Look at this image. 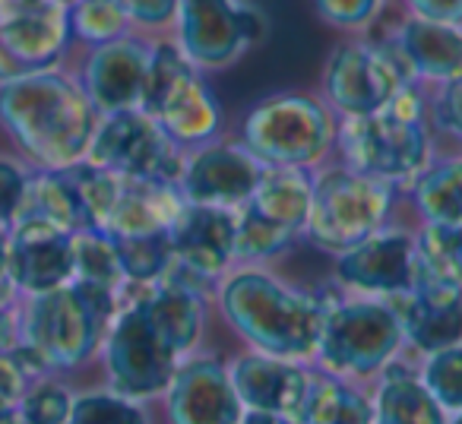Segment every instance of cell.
<instances>
[{
	"instance_id": "cell-1",
	"label": "cell",
	"mask_w": 462,
	"mask_h": 424,
	"mask_svg": "<svg viewBox=\"0 0 462 424\" xmlns=\"http://www.w3.org/2000/svg\"><path fill=\"white\" fill-rule=\"evenodd\" d=\"M98 111L67 67L0 83V127L32 168L86 161Z\"/></svg>"
},
{
	"instance_id": "cell-2",
	"label": "cell",
	"mask_w": 462,
	"mask_h": 424,
	"mask_svg": "<svg viewBox=\"0 0 462 424\" xmlns=\"http://www.w3.org/2000/svg\"><path fill=\"white\" fill-rule=\"evenodd\" d=\"M216 304L251 348L314 361L329 301L279 279L266 263H238L216 282Z\"/></svg>"
},
{
	"instance_id": "cell-3",
	"label": "cell",
	"mask_w": 462,
	"mask_h": 424,
	"mask_svg": "<svg viewBox=\"0 0 462 424\" xmlns=\"http://www.w3.org/2000/svg\"><path fill=\"white\" fill-rule=\"evenodd\" d=\"M430 117L428 92L409 83L380 111L339 117L336 152L339 161L393 187L411 184L430 165Z\"/></svg>"
},
{
	"instance_id": "cell-4",
	"label": "cell",
	"mask_w": 462,
	"mask_h": 424,
	"mask_svg": "<svg viewBox=\"0 0 462 424\" xmlns=\"http://www.w3.org/2000/svg\"><path fill=\"white\" fill-rule=\"evenodd\" d=\"M124 295L70 279L51 291L23 295V342L51 371H70L96 358Z\"/></svg>"
},
{
	"instance_id": "cell-5",
	"label": "cell",
	"mask_w": 462,
	"mask_h": 424,
	"mask_svg": "<svg viewBox=\"0 0 462 424\" xmlns=\"http://www.w3.org/2000/svg\"><path fill=\"white\" fill-rule=\"evenodd\" d=\"M333 115L323 98L308 92H276L257 102L241 121L238 140L266 168H320L336 152Z\"/></svg>"
},
{
	"instance_id": "cell-6",
	"label": "cell",
	"mask_w": 462,
	"mask_h": 424,
	"mask_svg": "<svg viewBox=\"0 0 462 424\" xmlns=\"http://www.w3.org/2000/svg\"><path fill=\"white\" fill-rule=\"evenodd\" d=\"M396 203V187L361 174L348 165L314 168V187H310V212L304 238L320 251L346 253L348 247L361 244L390 226V212Z\"/></svg>"
},
{
	"instance_id": "cell-7",
	"label": "cell",
	"mask_w": 462,
	"mask_h": 424,
	"mask_svg": "<svg viewBox=\"0 0 462 424\" xmlns=\"http://www.w3.org/2000/svg\"><path fill=\"white\" fill-rule=\"evenodd\" d=\"M402 346L405 333L393 298H339L327 304L314 361L320 371L358 383L393 364Z\"/></svg>"
},
{
	"instance_id": "cell-8",
	"label": "cell",
	"mask_w": 462,
	"mask_h": 424,
	"mask_svg": "<svg viewBox=\"0 0 462 424\" xmlns=\"http://www.w3.org/2000/svg\"><path fill=\"white\" fill-rule=\"evenodd\" d=\"M143 111L152 115L184 152L218 140L225 130L222 102L206 83V73L197 70L171 39H152Z\"/></svg>"
},
{
	"instance_id": "cell-9",
	"label": "cell",
	"mask_w": 462,
	"mask_h": 424,
	"mask_svg": "<svg viewBox=\"0 0 462 424\" xmlns=\"http://www.w3.org/2000/svg\"><path fill=\"white\" fill-rule=\"evenodd\" d=\"M310 168H266L260 184L235 209V266L270 263L304 235L310 212Z\"/></svg>"
},
{
	"instance_id": "cell-10",
	"label": "cell",
	"mask_w": 462,
	"mask_h": 424,
	"mask_svg": "<svg viewBox=\"0 0 462 424\" xmlns=\"http://www.w3.org/2000/svg\"><path fill=\"white\" fill-rule=\"evenodd\" d=\"M418 83L390 39H355L339 45L323 67V102L336 117L380 111L402 86Z\"/></svg>"
},
{
	"instance_id": "cell-11",
	"label": "cell",
	"mask_w": 462,
	"mask_h": 424,
	"mask_svg": "<svg viewBox=\"0 0 462 424\" xmlns=\"http://www.w3.org/2000/svg\"><path fill=\"white\" fill-rule=\"evenodd\" d=\"M174 45L197 70L216 73L238 64L263 35V16L245 0H178Z\"/></svg>"
},
{
	"instance_id": "cell-12",
	"label": "cell",
	"mask_w": 462,
	"mask_h": 424,
	"mask_svg": "<svg viewBox=\"0 0 462 424\" xmlns=\"http://www.w3.org/2000/svg\"><path fill=\"white\" fill-rule=\"evenodd\" d=\"M86 161L117 174V178L178 180L184 149L162 130V124L152 115L134 108L98 117Z\"/></svg>"
},
{
	"instance_id": "cell-13",
	"label": "cell",
	"mask_w": 462,
	"mask_h": 424,
	"mask_svg": "<svg viewBox=\"0 0 462 424\" xmlns=\"http://www.w3.org/2000/svg\"><path fill=\"white\" fill-rule=\"evenodd\" d=\"M98 352H102L111 390L130 399H152L165 392L180 364V358L155 333L134 298L121 301Z\"/></svg>"
},
{
	"instance_id": "cell-14",
	"label": "cell",
	"mask_w": 462,
	"mask_h": 424,
	"mask_svg": "<svg viewBox=\"0 0 462 424\" xmlns=\"http://www.w3.org/2000/svg\"><path fill=\"white\" fill-rule=\"evenodd\" d=\"M266 165L241 140H209L184 152L178 190L187 203L238 209L260 184Z\"/></svg>"
},
{
	"instance_id": "cell-15",
	"label": "cell",
	"mask_w": 462,
	"mask_h": 424,
	"mask_svg": "<svg viewBox=\"0 0 462 424\" xmlns=\"http://www.w3.org/2000/svg\"><path fill=\"white\" fill-rule=\"evenodd\" d=\"M149 60H152V39L130 32L105 45L83 48V58L73 73L98 115H115V111L143 108Z\"/></svg>"
},
{
	"instance_id": "cell-16",
	"label": "cell",
	"mask_w": 462,
	"mask_h": 424,
	"mask_svg": "<svg viewBox=\"0 0 462 424\" xmlns=\"http://www.w3.org/2000/svg\"><path fill=\"white\" fill-rule=\"evenodd\" d=\"M0 45L20 77L64 67L73 48L70 14L58 0H23L0 16Z\"/></svg>"
},
{
	"instance_id": "cell-17",
	"label": "cell",
	"mask_w": 462,
	"mask_h": 424,
	"mask_svg": "<svg viewBox=\"0 0 462 424\" xmlns=\"http://www.w3.org/2000/svg\"><path fill=\"white\" fill-rule=\"evenodd\" d=\"M336 279L358 295L396 298L415 282L411 276V232L383 226L336 257Z\"/></svg>"
},
{
	"instance_id": "cell-18",
	"label": "cell",
	"mask_w": 462,
	"mask_h": 424,
	"mask_svg": "<svg viewBox=\"0 0 462 424\" xmlns=\"http://www.w3.org/2000/svg\"><path fill=\"white\" fill-rule=\"evenodd\" d=\"M225 367L245 409L276 411L301 424V409L310 386V371L304 367V361L251 348V352H238Z\"/></svg>"
},
{
	"instance_id": "cell-19",
	"label": "cell",
	"mask_w": 462,
	"mask_h": 424,
	"mask_svg": "<svg viewBox=\"0 0 462 424\" xmlns=\"http://www.w3.org/2000/svg\"><path fill=\"white\" fill-rule=\"evenodd\" d=\"M171 424H241L245 405L231 386L228 367L216 358H184L165 386Z\"/></svg>"
},
{
	"instance_id": "cell-20",
	"label": "cell",
	"mask_w": 462,
	"mask_h": 424,
	"mask_svg": "<svg viewBox=\"0 0 462 424\" xmlns=\"http://www.w3.org/2000/svg\"><path fill=\"white\" fill-rule=\"evenodd\" d=\"M168 241L180 266L218 282L235 266V209L184 203L178 219L168 226Z\"/></svg>"
},
{
	"instance_id": "cell-21",
	"label": "cell",
	"mask_w": 462,
	"mask_h": 424,
	"mask_svg": "<svg viewBox=\"0 0 462 424\" xmlns=\"http://www.w3.org/2000/svg\"><path fill=\"white\" fill-rule=\"evenodd\" d=\"M10 276L20 295H39L73 279V235L42 219H20L7 232Z\"/></svg>"
},
{
	"instance_id": "cell-22",
	"label": "cell",
	"mask_w": 462,
	"mask_h": 424,
	"mask_svg": "<svg viewBox=\"0 0 462 424\" xmlns=\"http://www.w3.org/2000/svg\"><path fill=\"white\" fill-rule=\"evenodd\" d=\"M402 320L405 342L421 355L462 342V285L415 282L393 298Z\"/></svg>"
},
{
	"instance_id": "cell-23",
	"label": "cell",
	"mask_w": 462,
	"mask_h": 424,
	"mask_svg": "<svg viewBox=\"0 0 462 424\" xmlns=\"http://www.w3.org/2000/svg\"><path fill=\"white\" fill-rule=\"evenodd\" d=\"M390 41L399 48L411 77L421 86H440L462 67L459 23H440L405 14L390 32Z\"/></svg>"
},
{
	"instance_id": "cell-24",
	"label": "cell",
	"mask_w": 462,
	"mask_h": 424,
	"mask_svg": "<svg viewBox=\"0 0 462 424\" xmlns=\"http://www.w3.org/2000/svg\"><path fill=\"white\" fill-rule=\"evenodd\" d=\"M130 289H134V301L140 304L155 333L168 342V348L180 361L190 358L206 327V295L165 279L152 285H130Z\"/></svg>"
},
{
	"instance_id": "cell-25",
	"label": "cell",
	"mask_w": 462,
	"mask_h": 424,
	"mask_svg": "<svg viewBox=\"0 0 462 424\" xmlns=\"http://www.w3.org/2000/svg\"><path fill=\"white\" fill-rule=\"evenodd\" d=\"M184 203L187 199L180 197L174 180L121 178V193H117L102 228L108 235H115V238L168 232V226L178 219V212Z\"/></svg>"
},
{
	"instance_id": "cell-26",
	"label": "cell",
	"mask_w": 462,
	"mask_h": 424,
	"mask_svg": "<svg viewBox=\"0 0 462 424\" xmlns=\"http://www.w3.org/2000/svg\"><path fill=\"white\" fill-rule=\"evenodd\" d=\"M374 424H449V415L437 405L415 371L386 364L371 396Z\"/></svg>"
},
{
	"instance_id": "cell-27",
	"label": "cell",
	"mask_w": 462,
	"mask_h": 424,
	"mask_svg": "<svg viewBox=\"0 0 462 424\" xmlns=\"http://www.w3.org/2000/svg\"><path fill=\"white\" fill-rule=\"evenodd\" d=\"M20 219L51 222V226L64 228V232H70V235L79 232V228H92L89 216H86V209H83V199H79L67 168H32V171H29Z\"/></svg>"
},
{
	"instance_id": "cell-28",
	"label": "cell",
	"mask_w": 462,
	"mask_h": 424,
	"mask_svg": "<svg viewBox=\"0 0 462 424\" xmlns=\"http://www.w3.org/2000/svg\"><path fill=\"white\" fill-rule=\"evenodd\" d=\"M409 197L421 222L462 226V155L430 159V165L409 184Z\"/></svg>"
},
{
	"instance_id": "cell-29",
	"label": "cell",
	"mask_w": 462,
	"mask_h": 424,
	"mask_svg": "<svg viewBox=\"0 0 462 424\" xmlns=\"http://www.w3.org/2000/svg\"><path fill=\"white\" fill-rule=\"evenodd\" d=\"M301 424H374L371 396L355 380L317 371L310 373Z\"/></svg>"
},
{
	"instance_id": "cell-30",
	"label": "cell",
	"mask_w": 462,
	"mask_h": 424,
	"mask_svg": "<svg viewBox=\"0 0 462 424\" xmlns=\"http://www.w3.org/2000/svg\"><path fill=\"white\" fill-rule=\"evenodd\" d=\"M411 276L415 282L462 285V226L421 222L411 232Z\"/></svg>"
},
{
	"instance_id": "cell-31",
	"label": "cell",
	"mask_w": 462,
	"mask_h": 424,
	"mask_svg": "<svg viewBox=\"0 0 462 424\" xmlns=\"http://www.w3.org/2000/svg\"><path fill=\"white\" fill-rule=\"evenodd\" d=\"M73 279L105 285L124 295L130 289L117 257V241L105 228H79L73 232Z\"/></svg>"
},
{
	"instance_id": "cell-32",
	"label": "cell",
	"mask_w": 462,
	"mask_h": 424,
	"mask_svg": "<svg viewBox=\"0 0 462 424\" xmlns=\"http://www.w3.org/2000/svg\"><path fill=\"white\" fill-rule=\"evenodd\" d=\"M67 14H70L73 45L79 48H96L134 32L117 0H73Z\"/></svg>"
},
{
	"instance_id": "cell-33",
	"label": "cell",
	"mask_w": 462,
	"mask_h": 424,
	"mask_svg": "<svg viewBox=\"0 0 462 424\" xmlns=\"http://www.w3.org/2000/svg\"><path fill=\"white\" fill-rule=\"evenodd\" d=\"M115 241H117V257H121V270L127 285L159 282L174 260L168 232L134 235V238H115Z\"/></svg>"
},
{
	"instance_id": "cell-34",
	"label": "cell",
	"mask_w": 462,
	"mask_h": 424,
	"mask_svg": "<svg viewBox=\"0 0 462 424\" xmlns=\"http://www.w3.org/2000/svg\"><path fill=\"white\" fill-rule=\"evenodd\" d=\"M421 383L428 386V392L437 399L443 411L449 418L462 411V342L437 352L424 355V364L418 371Z\"/></svg>"
},
{
	"instance_id": "cell-35",
	"label": "cell",
	"mask_w": 462,
	"mask_h": 424,
	"mask_svg": "<svg viewBox=\"0 0 462 424\" xmlns=\"http://www.w3.org/2000/svg\"><path fill=\"white\" fill-rule=\"evenodd\" d=\"M67 424H149L140 399L121 396L115 390H96L73 396Z\"/></svg>"
},
{
	"instance_id": "cell-36",
	"label": "cell",
	"mask_w": 462,
	"mask_h": 424,
	"mask_svg": "<svg viewBox=\"0 0 462 424\" xmlns=\"http://www.w3.org/2000/svg\"><path fill=\"white\" fill-rule=\"evenodd\" d=\"M70 409H73L70 390L51 377L35 380L20 402L26 424H67L70 421Z\"/></svg>"
},
{
	"instance_id": "cell-37",
	"label": "cell",
	"mask_w": 462,
	"mask_h": 424,
	"mask_svg": "<svg viewBox=\"0 0 462 424\" xmlns=\"http://www.w3.org/2000/svg\"><path fill=\"white\" fill-rule=\"evenodd\" d=\"M310 4L314 14L339 32H367L386 7V0H310Z\"/></svg>"
},
{
	"instance_id": "cell-38",
	"label": "cell",
	"mask_w": 462,
	"mask_h": 424,
	"mask_svg": "<svg viewBox=\"0 0 462 424\" xmlns=\"http://www.w3.org/2000/svg\"><path fill=\"white\" fill-rule=\"evenodd\" d=\"M434 96H428L430 127L447 134L449 140L462 143V67L440 86H434Z\"/></svg>"
},
{
	"instance_id": "cell-39",
	"label": "cell",
	"mask_w": 462,
	"mask_h": 424,
	"mask_svg": "<svg viewBox=\"0 0 462 424\" xmlns=\"http://www.w3.org/2000/svg\"><path fill=\"white\" fill-rule=\"evenodd\" d=\"M29 171H32V168L23 165V161L0 155V228H4V232H10L14 222L20 219Z\"/></svg>"
},
{
	"instance_id": "cell-40",
	"label": "cell",
	"mask_w": 462,
	"mask_h": 424,
	"mask_svg": "<svg viewBox=\"0 0 462 424\" xmlns=\"http://www.w3.org/2000/svg\"><path fill=\"white\" fill-rule=\"evenodd\" d=\"M117 4L127 14L134 32L140 35L168 32L178 16V0H117Z\"/></svg>"
},
{
	"instance_id": "cell-41",
	"label": "cell",
	"mask_w": 462,
	"mask_h": 424,
	"mask_svg": "<svg viewBox=\"0 0 462 424\" xmlns=\"http://www.w3.org/2000/svg\"><path fill=\"white\" fill-rule=\"evenodd\" d=\"M32 386V380L26 377V371L20 367V361L10 355H0V411L20 409L23 396Z\"/></svg>"
},
{
	"instance_id": "cell-42",
	"label": "cell",
	"mask_w": 462,
	"mask_h": 424,
	"mask_svg": "<svg viewBox=\"0 0 462 424\" xmlns=\"http://www.w3.org/2000/svg\"><path fill=\"white\" fill-rule=\"evenodd\" d=\"M23 346V310L20 298L0 304V355H10Z\"/></svg>"
},
{
	"instance_id": "cell-43",
	"label": "cell",
	"mask_w": 462,
	"mask_h": 424,
	"mask_svg": "<svg viewBox=\"0 0 462 424\" xmlns=\"http://www.w3.org/2000/svg\"><path fill=\"white\" fill-rule=\"evenodd\" d=\"M405 14L424 16V20L459 23L462 26V0H402Z\"/></svg>"
},
{
	"instance_id": "cell-44",
	"label": "cell",
	"mask_w": 462,
	"mask_h": 424,
	"mask_svg": "<svg viewBox=\"0 0 462 424\" xmlns=\"http://www.w3.org/2000/svg\"><path fill=\"white\" fill-rule=\"evenodd\" d=\"M20 295V289H16L14 276H10V238L7 232L0 228V304L4 301H16Z\"/></svg>"
},
{
	"instance_id": "cell-45",
	"label": "cell",
	"mask_w": 462,
	"mask_h": 424,
	"mask_svg": "<svg viewBox=\"0 0 462 424\" xmlns=\"http://www.w3.org/2000/svg\"><path fill=\"white\" fill-rule=\"evenodd\" d=\"M241 424H298L285 415H276V411H260V409H245L241 415Z\"/></svg>"
},
{
	"instance_id": "cell-46",
	"label": "cell",
	"mask_w": 462,
	"mask_h": 424,
	"mask_svg": "<svg viewBox=\"0 0 462 424\" xmlns=\"http://www.w3.org/2000/svg\"><path fill=\"white\" fill-rule=\"evenodd\" d=\"M0 424H26V418H23L20 409L14 411H0Z\"/></svg>"
},
{
	"instance_id": "cell-47",
	"label": "cell",
	"mask_w": 462,
	"mask_h": 424,
	"mask_svg": "<svg viewBox=\"0 0 462 424\" xmlns=\"http://www.w3.org/2000/svg\"><path fill=\"white\" fill-rule=\"evenodd\" d=\"M16 4H23V0H0V16L7 14V10H14Z\"/></svg>"
},
{
	"instance_id": "cell-48",
	"label": "cell",
	"mask_w": 462,
	"mask_h": 424,
	"mask_svg": "<svg viewBox=\"0 0 462 424\" xmlns=\"http://www.w3.org/2000/svg\"><path fill=\"white\" fill-rule=\"evenodd\" d=\"M449 424H462V411H459V415H453V418H449Z\"/></svg>"
},
{
	"instance_id": "cell-49",
	"label": "cell",
	"mask_w": 462,
	"mask_h": 424,
	"mask_svg": "<svg viewBox=\"0 0 462 424\" xmlns=\"http://www.w3.org/2000/svg\"><path fill=\"white\" fill-rule=\"evenodd\" d=\"M58 4H64V7H70V4H73V0H58Z\"/></svg>"
}]
</instances>
